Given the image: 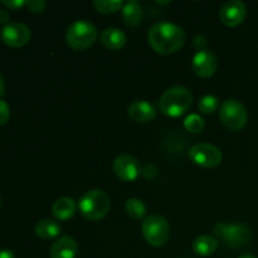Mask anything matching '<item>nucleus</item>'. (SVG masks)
I'll list each match as a JSON object with an SVG mask.
<instances>
[{
  "instance_id": "f257e3e1",
  "label": "nucleus",
  "mask_w": 258,
  "mask_h": 258,
  "mask_svg": "<svg viewBox=\"0 0 258 258\" xmlns=\"http://www.w3.org/2000/svg\"><path fill=\"white\" fill-rule=\"evenodd\" d=\"M150 47L163 55L173 54L185 44L186 35L181 27L169 22L154 24L148 33Z\"/></svg>"
},
{
  "instance_id": "f03ea898",
  "label": "nucleus",
  "mask_w": 258,
  "mask_h": 258,
  "mask_svg": "<svg viewBox=\"0 0 258 258\" xmlns=\"http://www.w3.org/2000/svg\"><path fill=\"white\" fill-rule=\"evenodd\" d=\"M193 96L184 86H174L165 91L159 101V110L169 117H179L190 108Z\"/></svg>"
},
{
  "instance_id": "7ed1b4c3",
  "label": "nucleus",
  "mask_w": 258,
  "mask_h": 258,
  "mask_svg": "<svg viewBox=\"0 0 258 258\" xmlns=\"http://www.w3.org/2000/svg\"><path fill=\"white\" fill-rule=\"evenodd\" d=\"M110 208V197L101 189H91L86 191L78 202V209L81 214L88 221H101L107 216Z\"/></svg>"
},
{
  "instance_id": "20e7f679",
  "label": "nucleus",
  "mask_w": 258,
  "mask_h": 258,
  "mask_svg": "<svg viewBox=\"0 0 258 258\" xmlns=\"http://www.w3.org/2000/svg\"><path fill=\"white\" fill-rule=\"evenodd\" d=\"M98 35V29L95 24L87 20H77L68 27L66 42L71 49L80 52L95 44Z\"/></svg>"
},
{
  "instance_id": "39448f33",
  "label": "nucleus",
  "mask_w": 258,
  "mask_h": 258,
  "mask_svg": "<svg viewBox=\"0 0 258 258\" xmlns=\"http://www.w3.org/2000/svg\"><path fill=\"white\" fill-rule=\"evenodd\" d=\"M214 234L217 239H221L226 246L232 248H239L249 244L252 239V232L244 224L218 223L214 227Z\"/></svg>"
},
{
  "instance_id": "423d86ee",
  "label": "nucleus",
  "mask_w": 258,
  "mask_h": 258,
  "mask_svg": "<svg viewBox=\"0 0 258 258\" xmlns=\"http://www.w3.org/2000/svg\"><path fill=\"white\" fill-rule=\"evenodd\" d=\"M144 238L146 239L150 246L153 247H163L168 242L170 236V226L168 221L160 214H151L146 217L143 222Z\"/></svg>"
},
{
  "instance_id": "0eeeda50",
  "label": "nucleus",
  "mask_w": 258,
  "mask_h": 258,
  "mask_svg": "<svg viewBox=\"0 0 258 258\" xmlns=\"http://www.w3.org/2000/svg\"><path fill=\"white\" fill-rule=\"evenodd\" d=\"M219 117L231 131H241L248 122V112L238 100H226L219 107Z\"/></svg>"
},
{
  "instance_id": "6e6552de",
  "label": "nucleus",
  "mask_w": 258,
  "mask_h": 258,
  "mask_svg": "<svg viewBox=\"0 0 258 258\" xmlns=\"http://www.w3.org/2000/svg\"><path fill=\"white\" fill-rule=\"evenodd\" d=\"M189 159L202 168H216L223 160V154L218 146L208 143H201L191 146Z\"/></svg>"
},
{
  "instance_id": "1a4fd4ad",
  "label": "nucleus",
  "mask_w": 258,
  "mask_h": 258,
  "mask_svg": "<svg viewBox=\"0 0 258 258\" xmlns=\"http://www.w3.org/2000/svg\"><path fill=\"white\" fill-rule=\"evenodd\" d=\"M141 171H143V168H141L140 161L133 155L123 154V155L117 156L113 161V173L120 180L126 181V183L136 180L140 176Z\"/></svg>"
},
{
  "instance_id": "9d476101",
  "label": "nucleus",
  "mask_w": 258,
  "mask_h": 258,
  "mask_svg": "<svg viewBox=\"0 0 258 258\" xmlns=\"http://www.w3.org/2000/svg\"><path fill=\"white\" fill-rule=\"evenodd\" d=\"M32 33L28 25L23 23H9L2 29V39L7 45L12 48H20L28 44Z\"/></svg>"
},
{
  "instance_id": "9b49d317",
  "label": "nucleus",
  "mask_w": 258,
  "mask_h": 258,
  "mask_svg": "<svg viewBox=\"0 0 258 258\" xmlns=\"http://www.w3.org/2000/svg\"><path fill=\"white\" fill-rule=\"evenodd\" d=\"M247 15L246 4L241 0H229L219 10V19L226 27L234 28L244 22Z\"/></svg>"
},
{
  "instance_id": "f8f14e48",
  "label": "nucleus",
  "mask_w": 258,
  "mask_h": 258,
  "mask_svg": "<svg viewBox=\"0 0 258 258\" xmlns=\"http://www.w3.org/2000/svg\"><path fill=\"white\" fill-rule=\"evenodd\" d=\"M191 68L198 77L211 78L218 68V60L211 50H201L194 55Z\"/></svg>"
},
{
  "instance_id": "ddd939ff",
  "label": "nucleus",
  "mask_w": 258,
  "mask_h": 258,
  "mask_svg": "<svg viewBox=\"0 0 258 258\" xmlns=\"http://www.w3.org/2000/svg\"><path fill=\"white\" fill-rule=\"evenodd\" d=\"M50 258H77L78 244L75 238L62 236L52 244L49 252Z\"/></svg>"
},
{
  "instance_id": "4468645a",
  "label": "nucleus",
  "mask_w": 258,
  "mask_h": 258,
  "mask_svg": "<svg viewBox=\"0 0 258 258\" xmlns=\"http://www.w3.org/2000/svg\"><path fill=\"white\" fill-rule=\"evenodd\" d=\"M127 113L130 118L135 122L146 123L153 121L156 117V108L148 101H135L127 108Z\"/></svg>"
},
{
  "instance_id": "2eb2a0df",
  "label": "nucleus",
  "mask_w": 258,
  "mask_h": 258,
  "mask_svg": "<svg viewBox=\"0 0 258 258\" xmlns=\"http://www.w3.org/2000/svg\"><path fill=\"white\" fill-rule=\"evenodd\" d=\"M78 204L72 198L63 197V198L57 199L52 207V214L57 221L64 222L68 219L73 218L77 212Z\"/></svg>"
},
{
  "instance_id": "dca6fc26",
  "label": "nucleus",
  "mask_w": 258,
  "mask_h": 258,
  "mask_svg": "<svg viewBox=\"0 0 258 258\" xmlns=\"http://www.w3.org/2000/svg\"><path fill=\"white\" fill-rule=\"evenodd\" d=\"M100 40L106 48L111 50H120L127 43V37L117 28H107L100 34Z\"/></svg>"
},
{
  "instance_id": "f3484780",
  "label": "nucleus",
  "mask_w": 258,
  "mask_h": 258,
  "mask_svg": "<svg viewBox=\"0 0 258 258\" xmlns=\"http://www.w3.org/2000/svg\"><path fill=\"white\" fill-rule=\"evenodd\" d=\"M144 18L143 8L135 0H128L122 8V19L127 27L135 28L141 24Z\"/></svg>"
},
{
  "instance_id": "a211bd4d",
  "label": "nucleus",
  "mask_w": 258,
  "mask_h": 258,
  "mask_svg": "<svg viewBox=\"0 0 258 258\" xmlns=\"http://www.w3.org/2000/svg\"><path fill=\"white\" fill-rule=\"evenodd\" d=\"M219 246V241L213 236H209V234H203V236H199L194 239L193 242V251L196 252V254L198 256H211L214 252L217 251Z\"/></svg>"
},
{
  "instance_id": "6ab92c4d",
  "label": "nucleus",
  "mask_w": 258,
  "mask_h": 258,
  "mask_svg": "<svg viewBox=\"0 0 258 258\" xmlns=\"http://www.w3.org/2000/svg\"><path fill=\"white\" fill-rule=\"evenodd\" d=\"M34 232L35 234L42 239H54L60 234L62 227H60V224L58 223L57 221L44 218L40 219V221L35 224Z\"/></svg>"
},
{
  "instance_id": "aec40b11",
  "label": "nucleus",
  "mask_w": 258,
  "mask_h": 258,
  "mask_svg": "<svg viewBox=\"0 0 258 258\" xmlns=\"http://www.w3.org/2000/svg\"><path fill=\"white\" fill-rule=\"evenodd\" d=\"M125 211L128 217H131L133 219H136V221H140V219H143L145 217L146 206L140 199L130 198L126 201Z\"/></svg>"
},
{
  "instance_id": "412c9836",
  "label": "nucleus",
  "mask_w": 258,
  "mask_h": 258,
  "mask_svg": "<svg viewBox=\"0 0 258 258\" xmlns=\"http://www.w3.org/2000/svg\"><path fill=\"white\" fill-rule=\"evenodd\" d=\"M125 3L122 0H95L93 7L101 14H113L122 10Z\"/></svg>"
},
{
  "instance_id": "4be33fe9",
  "label": "nucleus",
  "mask_w": 258,
  "mask_h": 258,
  "mask_svg": "<svg viewBox=\"0 0 258 258\" xmlns=\"http://www.w3.org/2000/svg\"><path fill=\"white\" fill-rule=\"evenodd\" d=\"M219 107H221V101H219L218 97H216L213 95L204 96V97L201 98V101L198 103L199 111L202 113H206V115L216 112Z\"/></svg>"
},
{
  "instance_id": "5701e85b",
  "label": "nucleus",
  "mask_w": 258,
  "mask_h": 258,
  "mask_svg": "<svg viewBox=\"0 0 258 258\" xmlns=\"http://www.w3.org/2000/svg\"><path fill=\"white\" fill-rule=\"evenodd\" d=\"M184 128L191 134H199L204 128V120L197 113H191L184 121Z\"/></svg>"
},
{
  "instance_id": "b1692460",
  "label": "nucleus",
  "mask_w": 258,
  "mask_h": 258,
  "mask_svg": "<svg viewBox=\"0 0 258 258\" xmlns=\"http://www.w3.org/2000/svg\"><path fill=\"white\" fill-rule=\"evenodd\" d=\"M28 10L30 13H34V14H40L45 10V7H47V3L43 2V0H28L25 3Z\"/></svg>"
},
{
  "instance_id": "393cba45",
  "label": "nucleus",
  "mask_w": 258,
  "mask_h": 258,
  "mask_svg": "<svg viewBox=\"0 0 258 258\" xmlns=\"http://www.w3.org/2000/svg\"><path fill=\"white\" fill-rule=\"evenodd\" d=\"M10 107L4 100H0V125H5L9 121Z\"/></svg>"
},
{
  "instance_id": "a878e982",
  "label": "nucleus",
  "mask_w": 258,
  "mask_h": 258,
  "mask_svg": "<svg viewBox=\"0 0 258 258\" xmlns=\"http://www.w3.org/2000/svg\"><path fill=\"white\" fill-rule=\"evenodd\" d=\"M193 45L196 49H198V52L206 50L207 45H208V40H207V38L204 37V35H197L193 39Z\"/></svg>"
},
{
  "instance_id": "bb28decb",
  "label": "nucleus",
  "mask_w": 258,
  "mask_h": 258,
  "mask_svg": "<svg viewBox=\"0 0 258 258\" xmlns=\"http://www.w3.org/2000/svg\"><path fill=\"white\" fill-rule=\"evenodd\" d=\"M24 0H0V4H3L4 7L9 8V9H20L22 7H24L25 5Z\"/></svg>"
},
{
  "instance_id": "cd10ccee",
  "label": "nucleus",
  "mask_w": 258,
  "mask_h": 258,
  "mask_svg": "<svg viewBox=\"0 0 258 258\" xmlns=\"http://www.w3.org/2000/svg\"><path fill=\"white\" fill-rule=\"evenodd\" d=\"M141 174H143L146 179H154L158 175V168H156L155 165H153V164H149V165H146L145 168L143 169Z\"/></svg>"
},
{
  "instance_id": "c85d7f7f",
  "label": "nucleus",
  "mask_w": 258,
  "mask_h": 258,
  "mask_svg": "<svg viewBox=\"0 0 258 258\" xmlns=\"http://www.w3.org/2000/svg\"><path fill=\"white\" fill-rule=\"evenodd\" d=\"M9 13L7 10H3L0 9V24L3 25H7L9 24Z\"/></svg>"
},
{
  "instance_id": "c756f323",
  "label": "nucleus",
  "mask_w": 258,
  "mask_h": 258,
  "mask_svg": "<svg viewBox=\"0 0 258 258\" xmlns=\"http://www.w3.org/2000/svg\"><path fill=\"white\" fill-rule=\"evenodd\" d=\"M0 258H15V256L10 249H0Z\"/></svg>"
},
{
  "instance_id": "7c9ffc66",
  "label": "nucleus",
  "mask_w": 258,
  "mask_h": 258,
  "mask_svg": "<svg viewBox=\"0 0 258 258\" xmlns=\"http://www.w3.org/2000/svg\"><path fill=\"white\" fill-rule=\"evenodd\" d=\"M5 93V82H4V78L3 76L0 75V97Z\"/></svg>"
},
{
  "instance_id": "2f4dec72",
  "label": "nucleus",
  "mask_w": 258,
  "mask_h": 258,
  "mask_svg": "<svg viewBox=\"0 0 258 258\" xmlns=\"http://www.w3.org/2000/svg\"><path fill=\"white\" fill-rule=\"evenodd\" d=\"M238 258H257V257L253 256V254H251V253H243V254H241Z\"/></svg>"
},
{
  "instance_id": "473e14b6",
  "label": "nucleus",
  "mask_w": 258,
  "mask_h": 258,
  "mask_svg": "<svg viewBox=\"0 0 258 258\" xmlns=\"http://www.w3.org/2000/svg\"><path fill=\"white\" fill-rule=\"evenodd\" d=\"M0 207H2V199H0Z\"/></svg>"
}]
</instances>
